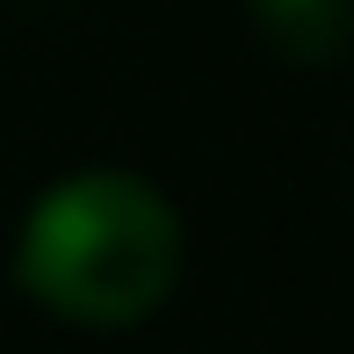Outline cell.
Masks as SVG:
<instances>
[{
  "mask_svg": "<svg viewBox=\"0 0 354 354\" xmlns=\"http://www.w3.org/2000/svg\"><path fill=\"white\" fill-rule=\"evenodd\" d=\"M253 22L289 66H326L354 37V0H253Z\"/></svg>",
  "mask_w": 354,
  "mask_h": 354,
  "instance_id": "obj_2",
  "label": "cell"
},
{
  "mask_svg": "<svg viewBox=\"0 0 354 354\" xmlns=\"http://www.w3.org/2000/svg\"><path fill=\"white\" fill-rule=\"evenodd\" d=\"M15 282L73 326H138L181 282V217L145 174H66L15 239Z\"/></svg>",
  "mask_w": 354,
  "mask_h": 354,
  "instance_id": "obj_1",
  "label": "cell"
}]
</instances>
